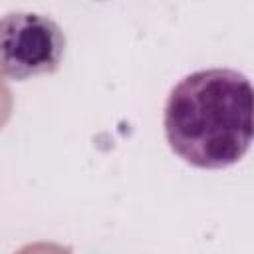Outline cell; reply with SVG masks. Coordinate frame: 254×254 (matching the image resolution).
I'll use <instances>...</instances> for the list:
<instances>
[{"mask_svg": "<svg viewBox=\"0 0 254 254\" xmlns=\"http://www.w3.org/2000/svg\"><path fill=\"white\" fill-rule=\"evenodd\" d=\"M62 26L46 14L8 12L0 18V77L24 81L54 73L65 54Z\"/></svg>", "mask_w": 254, "mask_h": 254, "instance_id": "2", "label": "cell"}, {"mask_svg": "<svg viewBox=\"0 0 254 254\" xmlns=\"http://www.w3.org/2000/svg\"><path fill=\"white\" fill-rule=\"evenodd\" d=\"M163 127L169 147L198 169H226L250 149L254 91L250 79L230 67L185 75L169 93Z\"/></svg>", "mask_w": 254, "mask_h": 254, "instance_id": "1", "label": "cell"}]
</instances>
